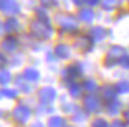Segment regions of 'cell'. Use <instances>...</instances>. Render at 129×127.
<instances>
[{"instance_id": "cell-9", "label": "cell", "mask_w": 129, "mask_h": 127, "mask_svg": "<svg viewBox=\"0 0 129 127\" xmlns=\"http://www.w3.org/2000/svg\"><path fill=\"white\" fill-rule=\"evenodd\" d=\"M85 108H86L87 112H97L100 110V101H99L97 97H93V95H89L85 98Z\"/></svg>"}, {"instance_id": "cell-11", "label": "cell", "mask_w": 129, "mask_h": 127, "mask_svg": "<svg viewBox=\"0 0 129 127\" xmlns=\"http://www.w3.org/2000/svg\"><path fill=\"white\" fill-rule=\"evenodd\" d=\"M3 50L7 52H14L15 50L18 48V40L15 37H13V36H9V37H6L3 40Z\"/></svg>"}, {"instance_id": "cell-1", "label": "cell", "mask_w": 129, "mask_h": 127, "mask_svg": "<svg viewBox=\"0 0 129 127\" xmlns=\"http://www.w3.org/2000/svg\"><path fill=\"white\" fill-rule=\"evenodd\" d=\"M29 29L31 33L35 37L40 39V40H46V39H50L53 35V28L49 24L47 19H42V18H36L31 22L29 25Z\"/></svg>"}, {"instance_id": "cell-3", "label": "cell", "mask_w": 129, "mask_h": 127, "mask_svg": "<svg viewBox=\"0 0 129 127\" xmlns=\"http://www.w3.org/2000/svg\"><path fill=\"white\" fill-rule=\"evenodd\" d=\"M93 47V40L90 39V36L87 35H79L75 40V48L78 50L79 52L85 54V52L90 51Z\"/></svg>"}, {"instance_id": "cell-18", "label": "cell", "mask_w": 129, "mask_h": 127, "mask_svg": "<svg viewBox=\"0 0 129 127\" xmlns=\"http://www.w3.org/2000/svg\"><path fill=\"white\" fill-rule=\"evenodd\" d=\"M117 90H118V93H121V94L129 93V82L128 80H122V82H119L117 84Z\"/></svg>"}, {"instance_id": "cell-13", "label": "cell", "mask_w": 129, "mask_h": 127, "mask_svg": "<svg viewBox=\"0 0 129 127\" xmlns=\"http://www.w3.org/2000/svg\"><path fill=\"white\" fill-rule=\"evenodd\" d=\"M18 28H20V24H18L17 19H15V18H9L3 24V32L11 33V32H15Z\"/></svg>"}, {"instance_id": "cell-19", "label": "cell", "mask_w": 129, "mask_h": 127, "mask_svg": "<svg viewBox=\"0 0 129 127\" xmlns=\"http://www.w3.org/2000/svg\"><path fill=\"white\" fill-rule=\"evenodd\" d=\"M118 4H119V0H104V2H103V7L106 8L107 11L114 10Z\"/></svg>"}, {"instance_id": "cell-7", "label": "cell", "mask_w": 129, "mask_h": 127, "mask_svg": "<svg viewBox=\"0 0 129 127\" xmlns=\"http://www.w3.org/2000/svg\"><path fill=\"white\" fill-rule=\"evenodd\" d=\"M0 6H2V11L4 14L13 15V14L20 13V4H18L17 0H2Z\"/></svg>"}, {"instance_id": "cell-17", "label": "cell", "mask_w": 129, "mask_h": 127, "mask_svg": "<svg viewBox=\"0 0 129 127\" xmlns=\"http://www.w3.org/2000/svg\"><path fill=\"white\" fill-rule=\"evenodd\" d=\"M11 82V73L10 71H6V69H2V73H0V83L3 86L9 84Z\"/></svg>"}, {"instance_id": "cell-10", "label": "cell", "mask_w": 129, "mask_h": 127, "mask_svg": "<svg viewBox=\"0 0 129 127\" xmlns=\"http://www.w3.org/2000/svg\"><path fill=\"white\" fill-rule=\"evenodd\" d=\"M117 93H118V90L115 87H112V86H104L101 88V98L106 99V101L112 102V101H115Z\"/></svg>"}, {"instance_id": "cell-4", "label": "cell", "mask_w": 129, "mask_h": 127, "mask_svg": "<svg viewBox=\"0 0 129 127\" xmlns=\"http://www.w3.org/2000/svg\"><path fill=\"white\" fill-rule=\"evenodd\" d=\"M58 24L67 32H74V30L78 29V21H76L75 17L72 15H60L58 18Z\"/></svg>"}, {"instance_id": "cell-26", "label": "cell", "mask_w": 129, "mask_h": 127, "mask_svg": "<svg viewBox=\"0 0 129 127\" xmlns=\"http://www.w3.org/2000/svg\"><path fill=\"white\" fill-rule=\"evenodd\" d=\"M93 126H108V123L104 121L103 119H97L96 121H93Z\"/></svg>"}, {"instance_id": "cell-25", "label": "cell", "mask_w": 129, "mask_h": 127, "mask_svg": "<svg viewBox=\"0 0 129 127\" xmlns=\"http://www.w3.org/2000/svg\"><path fill=\"white\" fill-rule=\"evenodd\" d=\"M118 64H119V65L122 66V68L129 69V55H128V54H125V55H123V57L119 59V62H118Z\"/></svg>"}, {"instance_id": "cell-29", "label": "cell", "mask_w": 129, "mask_h": 127, "mask_svg": "<svg viewBox=\"0 0 129 127\" xmlns=\"http://www.w3.org/2000/svg\"><path fill=\"white\" fill-rule=\"evenodd\" d=\"M85 2H86V0H72V3H74L75 6H82Z\"/></svg>"}, {"instance_id": "cell-14", "label": "cell", "mask_w": 129, "mask_h": 127, "mask_svg": "<svg viewBox=\"0 0 129 127\" xmlns=\"http://www.w3.org/2000/svg\"><path fill=\"white\" fill-rule=\"evenodd\" d=\"M90 35L94 37V40H103V39L108 35V32H107V29L103 26H94L90 30Z\"/></svg>"}, {"instance_id": "cell-16", "label": "cell", "mask_w": 129, "mask_h": 127, "mask_svg": "<svg viewBox=\"0 0 129 127\" xmlns=\"http://www.w3.org/2000/svg\"><path fill=\"white\" fill-rule=\"evenodd\" d=\"M79 18L83 22H92L93 19H94V13H93V10H90V8H83V10H81Z\"/></svg>"}, {"instance_id": "cell-31", "label": "cell", "mask_w": 129, "mask_h": 127, "mask_svg": "<svg viewBox=\"0 0 129 127\" xmlns=\"http://www.w3.org/2000/svg\"><path fill=\"white\" fill-rule=\"evenodd\" d=\"M123 117H125V120H126V121H129V109L126 110L125 113H123Z\"/></svg>"}, {"instance_id": "cell-2", "label": "cell", "mask_w": 129, "mask_h": 127, "mask_svg": "<svg viewBox=\"0 0 129 127\" xmlns=\"http://www.w3.org/2000/svg\"><path fill=\"white\" fill-rule=\"evenodd\" d=\"M125 55V48H122L121 46H112L108 50L106 57V65L107 66H114L117 62H119V59Z\"/></svg>"}, {"instance_id": "cell-8", "label": "cell", "mask_w": 129, "mask_h": 127, "mask_svg": "<svg viewBox=\"0 0 129 127\" xmlns=\"http://www.w3.org/2000/svg\"><path fill=\"white\" fill-rule=\"evenodd\" d=\"M56 90L53 87H43L42 90L39 91V98L43 104H50L56 99Z\"/></svg>"}, {"instance_id": "cell-30", "label": "cell", "mask_w": 129, "mask_h": 127, "mask_svg": "<svg viewBox=\"0 0 129 127\" xmlns=\"http://www.w3.org/2000/svg\"><path fill=\"white\" fill-rule=\"evenodd\" d=\"M87 3H89L90 6H96V4H99V2H100V0H86Z\"/></svg>"}, {"instance_id": "cell-22", "label": "cell", "mask_w": 129, "mask_h": 127, "mask_svg": "<svg viewBox=\"0 0 129 127\" xmlns=\"http://www.w3.org/2000/svg\"><path fill=\"white\" fill-rule=\"evenodd\" d=\"M70 94L74 97V98H76V97H81V94H82V88H81V86H78V84H72L70 87Z\"/></svg>"}, {"instance_id": "cell-21", "label": "cell", "mask_w": 129, "mask_h": 127, "mask_svg": "<svg viewBox=\"0 0 129 127\" xmlns=\"http://www.w3.org/2000/svg\"><path fill=\"white\" fill-rule=\"evenodd\" d=\"M83 86H85V90L90 91V93H93V91L97 90V83H96L94 80H92V79H87Z\"/></svg>"}, {"instance_id": "cell-32", "label": "cell", "mask_w": 129, "mask_h": 127, "mask_svg": "<svg viewBox=\"0 0 129 127\" xmlns=\"http://www.w3.org/2000/svg\"><path fill=\"white\" fill-rule=\"evenodd\" d=\"M112 126H123V123H122V121H114Z\"/></svg>"}, {"instance_id": "cell-6", "label": "cell", "mask_w": 129, "mask_h": 127, "mask_svg": "<svg viewBox=\"0 0 129 127\" xmlns=\"http://www.w3.org/2000/svg\"><path fill=\"white\" fill-rule=\"evenodd\" d=\"M82 73V69H81V65L79 64H72L70 65L67 69L64 71V79L67 80L68 83L70 82H75Z\"/></svg>"}, {"instance_id": "cell-28", "label": "cell", "mask_w": 129, "mask_h": 127, "mask_svg": "<svg viewBox=\"0 0 129 127\" xmlns=\"http://www.w3.org/2000/svg\"><path fill=\"white\" fill-rule=\"evenodd\" d=\"M40 3H42L43 6H53L54 3H56V0H40Z\"/></svg>"}, {"instance_id": "cell-12", "label": "cell", "mask_w": 129, "mask_h": 127, "mask_svg": "<svg viewBox=\"0 0 129 127\" xmlns=\"http://www.w3.org/2000/svg\"><path fill=\"white\" fill-rule=\"evenodd\" d=\"M22 77L28 82H38L40 77V73L35 68H26L22 73Z\"/></svg>"}, {"instance_id": "cell-15", "label": "cell", "mask_w": 129, "mask_h": 127, "mask_svg": "<svg viewBox=\"0 0 129 127\" xmlns=\"http://www.w3.org/2000/svg\"><path fill=\"white\" fill-rule=\"evenodd\" d=\"M54 54L58 58H62V59L70 58V48H68V46H65V44H58V46H56V48H54Z\"/></svg>"}, {"instance_id": "cell-20", "label": "cell", "mask_w": 129, "mask_h": 127, "mask_svg": "<svg viewBox=\"0 0 129 127\" xmlns=\"http://www.w3.org/2000/svg\"><path fill=\"white\" fill-rule=\"evenodd\" d=\"M119 108H121V105H119V102H118V101L110 102V105H108V113H110V115H117V113L119 112Z\"/></svg>"}, {"instance_id": "cell-23", "label": "cell", "mask_w": 129, "mask_h": 127, "mask_svg": "<svg viewBox=\"0 0 129 127\" xmlns=\"http://www.w3.org/2000/svg\"><path fill=\"white\" fill-rule=\"evenodd\" d=\"M49 126H54V127L64 126V120H62V117H60V116H54V117H51L50 120H49Z\"/></svg>"}, {"instance_id": "cell-27", "label": "cell", "mask_w": 129, "mask_h": 127, "mask_svg": "<svg viewBox=\"0 0 129 127\" xmlns=\"http://www.w3.org/2000/svg\"><path fill=\"white\" fill-rule=\"evenodd\" d=\"M36 15H39L42 19H47V15H46L45 11H40V8H36Z\"/></svg>"}, {"instance_id": "cell-5", "label": "cell", "mask_w": 129, "mask_h": 127, "mask_svg": "<svg viewBox=\"0 0 129 127\" xmlns=\"http://www.w3.org/2000/svg\"><path fill=\"white\" fill-rule=\"evenodd\" d=\"M13 117L17 123H25L31 117V109L25 105H18L13 112Z\"/></svg>"}, {"instance_id": "cell-24", "label": "cell", "mask_w": 129, "mask_h": 127, "mask_svg": "<svg viewBox=\"0 0 129 127\" xmlns=\"http://www.w3.org/2000/svg\"><path fill=\"white\" fill-rule=\"evenodd\" d=\"M17 90H13V88H3L2 90V95L7 97V98H15L17 97Z\"/></svg>"}]
</instances>
